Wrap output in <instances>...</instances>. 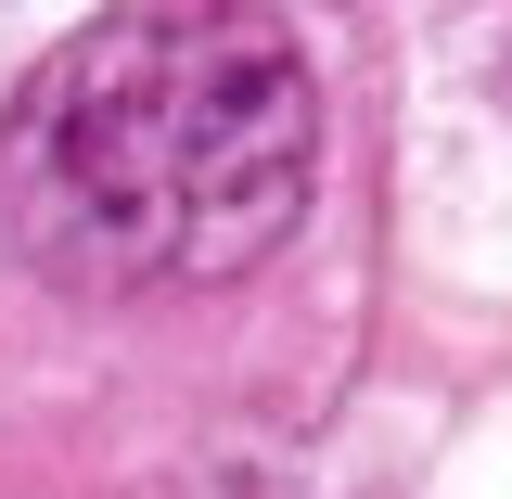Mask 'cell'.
<instances>
[{
    "label": "cell",
    "mask_w": 512,
    "mask_h": 499,
    "mask_svg": "<svg viewBox=\"0 0 512 499\" xmlns=\"http://www.w3.org/2000/svg\"><path fill=\"white\" fill-rule=\"evenodd\" d=\"M308 167L320 90L269 13H103L0 116V244L64 295H205L295 231Z\"/></svg>",
    "instance_id": "6da1fadb"
}]
</instances>
